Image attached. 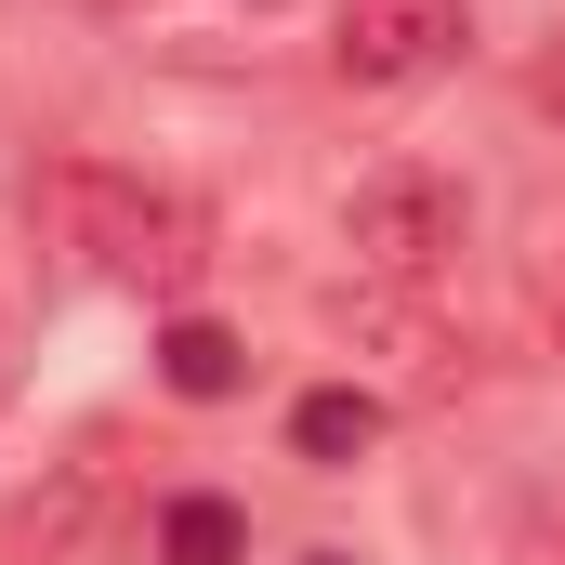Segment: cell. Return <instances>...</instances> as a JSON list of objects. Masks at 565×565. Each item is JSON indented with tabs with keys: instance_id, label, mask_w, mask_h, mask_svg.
<instances>
[{
	"instance_id": "9",
	"label": "cell",
	"mask_w": 565,
	"mask_h": 565,
	"mask_svg": "<svg viewBox=\"0 0 565 565\" xmlns=\"http://www.w3.org/2000/svg\"><path fill=\"white\" fill-rule=\"evenodd\" d=\"M0 395H13V342H0Z\"/></svg>"
},
{
	"instance_id": "1",
	"label": "cell",
	"mask_w": 565,
	"mask_h": 565,
	"mask_svg": "<svg viewBox=\"0 0 565 565\" xmlns=\"http://www.w3.org/2000/svg\"><path fill=\"white\" fill-rule=\"evenodd\" d=\"M26 224H40V250H66L79 277L106 289H198L211 264V211L184 198V184H145V171H106V158H53L40 184H26Z\"/></svg>"
},
{
	"instance_id": "3",
	"label": "cell",
	"mask_w": 565,
	"mask_h": 565,
	"mask_svg": "<svg viewBox=\"0 0 565 565\" xmlns=\"http://www.w3.org/2000/svg\"><path fill=\"white\" fill-rule=\"evenodd\" d=\"M460 40H473L460 0H342L329 66H342L355 93H408V79H434V66H460Z\"/></svg>"
},
{
	"instance_id": "7",
	"label": "cell",
	"mask_w": 565,
	"mask_h": 565,
	"mask_svg": "<svg viewBox=\"0 0 565 565\" xmlns=\"http://www.w3.org/2000/svg\"><path fill=\"white\" fill-rule=\"evenodd\" d=\"M540 316H553V355H565V224L540 237Z\"/></svg>"
},
{
	"instance_id": "8",
	"label": "cell",
	"mask_w": 565,
	"mask_h": 565,
	"mask_svg": "<svg viewBox=\"0 0 565 565\" xmlns=\"http://www.w3.org/2000/svg\"><path fill=\"white\" fill-rule=\"evenodd\" d=\"M540 93H553V119H565V53H553V66H540Z\"/></svg>"
},
{
	"instance_id": "5",
	"label": "cell",
	"mask_w": 565,
	"mask_h": 565,
	"mask_svg": "<svg viewBox=\"0 0 565 565\" xmlns=\"http://www.w3.org/2000/svg\"><path fill=\"white\" fill-rule=\"evenodd\" d=\"M158 382H171V395H237V382H250V355H237V329H211V316H171V342H158Z\"/></svg>"
},
{
	"instance_id": "2",
	"label": "cell",
	"mask_w": 565,
	"mask_h": 565,
	"mask_svg": "<svg viewBox=\"0 0 565 565\" xmlns=\"http://www.w3.org/2000/svg\"><path fill=\"white\" fill-rule=\"evenodd\" d=\"M460 237H473V211H460V184L422 171V158H382V171L342 198V250H355L369 289H434L460 264Z\"/></svg>"
},
{
	"instance_id": "4",
	"label": "cell",
	"mask_w": 565,
	"mask_h": 565,
	"mask_svg": "<svg viewBox=\"0 0 565 565\" xmlns=\"http://www.w3.org/2000/svg\"><path fill=\"white\" fill-rule=\"evenodd\" d=\"M289 447H302L316 473H342V460H369V447H382V395H355V382H329V395H302V408H289Z\"/></svg>"
},
{
	"instance_id": "10",
	"label": "cell",
	"mask_w": 565,
	"mask_h": 565,
	"mask_svg": "<svg viewBox=\"0 0 565 565\" xmlns=\"http://www.w3.org/2000/svg\"><path fill=\"white\" fill-rule=\"evenodd\" d=\"M302 565H342V553H302Z\"/></svg>"
},
{
	"instance_id": "6",
	"label": "cell",
	"mask_w": 565,
	"mask_h": 565,
	"mask_svg": "<svg viewBox=\"0 0 565 565\" xmlns=\"http://www.w3.org/2000/svg\"><path fill=\"white\" fill-rule=\"evenodd\" d=\"M158 553L171 565H237V513H224V500H171V513H158Z\"/></svg>"
}]
</instances>
